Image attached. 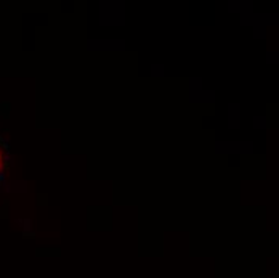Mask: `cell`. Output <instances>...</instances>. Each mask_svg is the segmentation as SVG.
Segmentation results:
<instances>
[{"label":"cell","instance_id":"obj_1","mask_svg":"<svg viewBox=\"0 0 279 278\" xmlns=\"http://www.w3.org/2000/svg\"><path fill=\"white\" fill-rule=\"evenodd\" d=\"M3 178H5V174H3V172H0V182H3Z\"/></svg>","mask_w":279,"mask_h":278},{"label":"cell","instance_id":"obj_2","mask_svg":"<svg viewBox=\"0 0 279 278\" xmlns=\"http://www.w3.org/2000/svg\"><path fill=\"white\" fill-rule=\"evenodd\" d=\"M0 159H2V154H0Z\"/></svg>","mask_w":279,"mask_h":278}]
</instances>
